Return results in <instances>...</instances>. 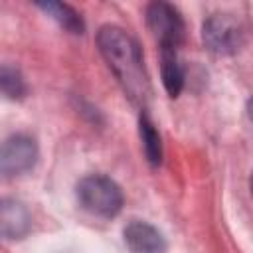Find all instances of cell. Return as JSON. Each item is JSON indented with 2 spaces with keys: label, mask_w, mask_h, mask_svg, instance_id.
Returning a JSON list of instances; mask_svg holds the SVG:
<instances>
[{
  "label": "cell",
  "mask_w": 253,
  "mask_h": 253,
  "mask_svg": "<svg viewBox=\"0 0 253 253\" xmlns=\"http://www.w3.org/2000/svg\"><path fill=\"white\" fill-rule=\"evenodd\" d=\"M97 45L125 93L134 103H144L150 89L138 43L125 30L117 26H103L97 34Z\"/></svg>",
  "instance_id": "cell-1"
},
{
  "label": "cell",
  "mask_w": 253,
  "mask_h": 253,
  "mask_svg": "<svg viewBox=\"0 0 253 253\" xmlns=\"http://www.w3.org/2000/svg\"><path fill=\"white\" fill-rule=\"evenodd\" d=\"M75 194L81 208L99 217H113L123 208V192L119 184L101 174H91L79 180Z\"/></svg>",
  "instance_id": "cell-2"
},
{
  "label": "cell",
  "mask_w": 253,
  "mask_h": 253,
  "mask_svg": "<svg viewBox=\"0 0 253 253\" xmlns=\"http://www.w3.org/2000/svg\"><path fill=\"white\" fill-rule=\"evenodd\" d=\"M202 40L206 47L217 55H231L239 51L245 42V30L241 22L231 14H211L202 26Z\"/></svg>",
  "instance_id": "cell-3"
},
{
  "label": "cell",
  "mask_w": 253,
  "mask_h": 253,
  "mask_svg": "<svg viewBox=\"0 0 253 253\" xmlns=\"http://www.w3.org/2000/svg\"><path fill=\"white\" fill-rule=\"evenodd\" d=\"M146 24L160 49H176L184 40V20L166 2H152L146 10Z\"/></svg>",
  "instance_id": "cell-4"
},
{
  "label": "cell",
  "mask_w": 253,
  "mask_h": 253,
  "mask_svg": "<svg viewBox=\"0 0 253 253\" xmlns=\"http://www.w3.org/2000/svg\"><path fill=\"white\" fill-rule=\"evenodd\" d=\"M38 160V146L28 134H12L4 140L0 150V170L4 176H20L34 168Z\"/></svg>",
  "instance_id": "cell-5"
},
{
  "label": "cell",
  "mask_w": 253,
  "mask_h": 253,
  "mask_svg": "<svg viewBox=\"0 0 253 253\" xmlns=\"http://www.w3.org/2000/svg\"><path fill=\"white\" fill-rule=\"evenodd\" d=\"M123 235L130 253H166V241L162 233L146 221L132 219L125 227Z\"/></svg>",
  "instance_id": "cell-6"
},
{
  "label": "cell",
  "mask_w": 253,
  "mask_h": 253,
  "mask_svg": "<svg viewBox=\"0 0 253 253\" xmlns=\"http://www.w3.org/2000/svg\"><path fill=\"white\" fill-rule=\"evenodd\" d=\"M32 217L24 204L16 200H4L0 206V231L6 239H20L28 233Z\"/></svg>",
  "instance_id": "cell-7"
},
{
  "label": "cell",
  "mask_w": 253,
  "mask_h": 253,
  "mask_svg": "<svg viewBox=\"0 0 253 253\" xmlns=\"http://www.w3.org/2000/svg\"><path fill=\"white\" fill-rule=\"evenodd\" d=\"M160 69L164 89L170 97H178L184 87V69L178 61L176 49H160Z\"/></svg>",
  "instance_id": "cell-8"
},
{
  "label": "cell",
  "mask_w": 253,
  "mask_h": 253,
  "mask_svg": "<svg viewBox=\"0 0 253 253\" xmlns=\"http://www.w3.org/2000/svg\"><path fill=\"white\" fill-rule=\"evenodd\" d=\"M138 130H140V140H142L144 154H146L148 162L152 166H158L162 162V142H160V134H158L154 123L150 121V117L146 113H140Z\"/></svg>",
  "instance_id": "cell-9"
},
{
  "label": "cell",
  "mask_w": 253,
  "mask_h": 253,
  "mask_svg": "<svg viewBox=\"0 0 253 253\" xmlns=\"http://www.w3.org/2000/svg\"><path fill=\"white\" fill-rule=\"evenodd\" d=\"M43 12H47L59 26H63L67 32L71 34H83L85 30V24L81 20V16L67 4H61V2H40L38 4Z\"/></svg>",
  "instance_id": "cell-10"
},
{
  "label": "cell",
  "mask_w": 253,
  "mask_h": 253,
  "mask_svg": "<svg viewBox=\"0 0 253 253\" xmlns=\"http://www.w3.org/2000/svg\"><path fill=\"white\" fill-rule=\"evenodd\" d=\"M0 87L8 99H20L26 93V83H24L20 71L14 67H8V65H4L0 71Z\"/></svg>",
  "instance_id": "cell-11"
},
{
  "label": "cell",
  "mask_w": 253,
  "mask_h": 253,
  "mask_svg": "<svg viewBox=\"0 0 253 253\" xmlns=\"http://www.w3.org/2000/svg\"><path fill=\"white\" fill-rule=\"evenodd\" d=\"M247 115H249V119H251V123H253V97H251V101L247 103Z\"/></svg>",
  "instance_id": "cell-12"
},
{
  "label": "cell",
  "mask_w": 253,
  "mask_h": 253,
  "mask_svg": "<svg viewBox=\"0 0 253 253\" xmlns=\"http://www.w3.org/2000/svg\"><path fill=\"white\" fill-rule=\"evenodd\" d=\"M251 194H253V176H251Z\"/></svg>",
  "instance_id": "cell-13"
}]
</instances>
